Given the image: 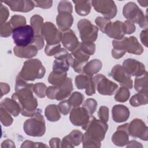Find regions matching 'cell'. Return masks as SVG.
Segmentation results:
<instances>
[{
  "mask_svg": "<svg viewBox=\"0 0 148 148\" xmlns=\"http://www.w3.org/2000/svg\"><path fill=\"white\" fill-rule=\"evenodd\" d=\"M34 84H28L17 76L16 84V93L12 98L19 105L21 113L24 116H33L37 109L38 102L33 96Z\"/></svg>",
  "mask_w": 148,
  "mask_h": 148,
  "instance_id": "obj_1",
  "label": "cell"
},
{
  "mask_svg": "<svg viewBox=\"0 0 148 148\" xmlns=\"http://www.w3.org/2000/svg\"><path fill=\"white\" fill-rule=\"evenodd\" d=\"M108 128L106 123L91 116L88 123L82 127L86 131L83 137V147H100V142L103 139Z\"/></svg>",
  "mask_w": 148,
  "mask_h": 148,
  "instance_id": "obj_2",
  "label": "cell"
},
{
  "mask_svg": "<svg viewBox=\"0 0 148 148\" xmlns=\"http://www.w3.org/2000/svg\"><path fill=\"white\" fill-rule=\"evenodd\" d=\"M45 73V69L42 62L38 59H34L24 62L18 76L25 81H33L43 77Z\"/></svg>",
  "mask_w": 148,
  "mask_h": 148,
  "instance_id": "obj_3",
  "label": "cell"
},
{
  "mask_svg": "<svg viewBox=\"0 0 148 148\" xmlns=\"http://www.w3.org/2000/svg\"><path fill=\"white\" fill-rule=\"evenodd\" d=\"M12 38L16 46L26 47L32 44L35 39L33 28L29 25L19 26L13 29Z\"/></svg>",
  "mask_w": 148,
  "mask_h": 148,
  "instance_id": "obj_4",
  "label": "cell"
},
{
  "mask_svg": "<svg viewBox=\"0 0 148 148\" xmlns=\"http://www.w3.org/2000/svg\"><path fill=\"white\" fill-rule=\"evenodd\" d=\"M45 120L40 110H38L33 117L27 120L24 124L25 132L30 136H42L45 132Z\"/></svg>",
  "mask_w": 148,
  "mask_h": 148,
  "instance_id": "obj_5",
  "label": "cell"
},
{
  "mask_svg": "<svg viewBox=\"0 0 148 148\" xmlns=\"http://www.w3.org/2000/svg\"><path fill=\"white\" fill-rule=\"evenodd\" d=\"M123 16L133 23H137L142 28L147 29V18L136 3L128 2L123 8Z\"/></svg>",
  "mask_w": 148,
  "mask_h": 148,
  "instance_id": "obj_6",
  "label": "cell"
},
{
  "mask_svg": "<svg viewBox=\"0 0 148 148\" xmlns=\"http://www.w3.org/2000/svg\"><path fill=\"white\" fill-rule=\"evenodd\" d=\"M113 49L120 50L135 54H141L143 51V48L138 42L135 36L123 38L120 40H114L113 41Z\"/></svg>",
  "mask_w": 148,
  "mask_h": 148,
  "instance_id": "obj_7",
  "label": "cell"
},
{
  "mask_svg": "<svg viewBox=\"0 0 148 148\" xmlns=\"http://www.w3.org/2000/svg\"><path fill=\"white\" fill-rule=\"evenodd\" d=\"M73 90L72 79L66 78L65 82L58 86H50L46 90V95L49 99L62 100L68 97Z\"/></svg>",
  "mask_w": 148,
  "mask_h": 148,
  "instance_id": "obj_8",
  "label": "cell"
},
{
  "mask_svg": "<svg viewBox=\"0 0 148 148\" xmlns=\"http://www.w3.org/2000/svg\"><path fill=\"white\" fill-rule=\"evenodd\" d=\"M95 88L100 94L105 95H112L118 89V85L109 80L104 75L99 74L92 79Z\"/></svg>",
  "mask_w": 148,
  "mask_h": 148,
  "instance_id": "obj_9",
  "label": "cell"
},
{
  "mask_svg": "<svg viewBox=\"0 0 148 148\" xmlns=\"http://www.w3.org/2000/svg\"><path fill=\"white\" fill-rule=\"evenodd\" d=\"M77 28L83 42H94L98 36V27L86 19L80 20L77 23Z\"/></svg>",
  "mask_w": 148,
  "mask_h": 148,
  "instance_id": "obj_10",
  "label": "cell"
},
{
  "mask_svg": "<svg viewBox=\"0 0 148 148\" xmlns=\"http://www.w3.org/2000/svg\"><path fill=\"white\" fill-rule=\"evenodd\" d=\"M41 34L46 40L47 45H53L60 43L62 32L59 31L55 25L50 22L44 23L41 28Z\"/></svg>",
  "mask_w": 148,
  "mask_h": 148,
  "instance_id": "obj_11",
  "label": "cell"
},
{
  "mask_svg": "<svg viewBox=\"0 0 148 148\" xmlns=\"http://www.w3.org/2000/svg\"><path fill=\"white\" fill-rule=\"evenodd\" d=\"M95 10L101 13L107 19L113 18L117 13V7L113 1H92Z\"/></svg>",
  "mask_w": 148,
  "mask_h": 148,
  "instance_id": "obj_12",
  "label": "cell"
},
{
  "mask_svg": "<svg viewBox=\"0 0 148 148\" xmlns=\"http://www.w3.org/2000/svg\"><path fill=\"white\" fill-rule=\"evenodd\" d=\"M110 76L114 80L118 82L121 86L130 89L132 88V80L131 78V76L125 71L123 66L117 64L113 66Z\"/></svg>",
  "mask_w": 148,
  "mask_h": 148,
  "instance_id": "obj_13",
  "label": "cell"
},
{
  "mask_svg": "<svg viewBox=\"0 0 148 148\" xmlns=\"http://www.w3.org/2000/svg\"><path fill=\"white\" fill-rule=\"evenodd\" d=\"M128 134L132 137L147 140V127L142 120L134 119L128 125Z\"/></svg>",
  "mask_w": 148,
  "mask_h": 148,
  "instance_id": "obj_14",
  "label": "cell"
},
{
  "mask_svg": "<svg viewBox=\"0 0 148 148\" xmlns=\"http://www.w3.org/2000/svg\"><path fill=\"white\" fill-rule=\"evenodd\" d=\"M91 116L83 107H77L72 109L69 119L73 125L76 126L82 125L83 127L88 123Z\"/></svg>",
  "mask_w": 148,
  "mask_h": 148,
  "instance_id": "obj_15",
  "label": "cell"
},
{
  "mask_svg": "<svg viewBox=\"0 0 148 148\" xmlns=\"http://www.w3.org/2000/svg\"><path fill=\"white\" fill-rule=\"evenodd\" d=\"M43 18L39 15H34L31 18V24L35 32L34 45L38 49H41L44 45L43 37L41 34V28L43 25Z\"/></svg>",
  "mask_w": 148,
  "mask_h": 148,
  "instance_id": "obj_16",
  "label": "cell"
},
{
  "mask_svg": "<svg viewBox=\"0 0 148 148\" xmlns=\"http://www.w3.org/2000/svg\"><path fill=\"white\" fill-rule=\"evenodd\" d=\"M123 67L130 75L133 76L139 77L146 72L144 64L132 58L125 60L123 62Z\"/></svg>",
  "mask_w": 148,
  "mask_h": 148,
  "instance_id": "obj_17",
  "label": "cell"
},
{
  "mask_svg": "<svg viewBox=\"0 0 148 148\" xmlns=\"http://www.w3.org/2000/svg\"><path fill=\"white\" fill-rule=\"evenodd\" d=\"M75 84L78 89H86V93L91 95L95 92V88L92 77L85 74H80L75 78Z\"/></svg>",
  "mask_w": 148,
  "mask_h": 148,
  "instance_id": "obj_18",
  "label": "cell"
},
{
  "mask_svg": "<svg viewBox=\"0 0 148 148\" xmlns=\"http://www.w3.org/2000/svg\"><path fill=\"white\" fill-rule=\"evenodd\" d=\"M103 33L106 34L110 38H113L119 40L123 39L125 35L123 29V23L119 21L111 23L109 21L106 25Z\"/></svg>",
  "mask_w": 148,
  "mask_h": 148,
  "instance_id": "obj_19",
  "label": "cell"
},
{
  "mask_svg": "<svg viewBox=\"0 0 148 148\" xmlns=\"http://www.w3.org/2000/svg\"><path fill=\"white\" fill-rule=\"evenodd\" d=\"M128 125L126 123L119 126L117 131L115 132L112 136V142L115 145L119 146H123L128 143Z\"/></svg>",
  "mask_w": 148,
  "mask_h": 148,
  "instance_id": "obj_20",
  "label": "cell"
},
{
  "mask_svg": "<svg viewBox=\"0 0 148 148\" xmlns=\"http://www.w3.org/2000/svg\"><path fill=\"white\" fill-rule=\"evenodd\" d=\"M61 41L64 46L70 51L75 50L79 44L75 34L70 29L62 32Z\"/></svg>",
  "mask_w": 148,
  "mask_h": 148,
  "instance_id": "obj_21",
  "label": "cell"
},
{
  "mask_svg": "<svg viewBox=\"0 0 148 148\" xmlns=\"http://www.w3.org/2000/svg\"><path fill=\"white\" fill-rule=\"evenodd\" d=\"M83 135L80 131L73 130L62 140L61 147H71L80 145L83 140Z\"/></svg>",
  "mask_w": 148,
  "mask_h": 148,
  "instance_id": "obj_22",
  "label": "cell"
},
{
  "mask_svg": "<svg viewBox=\"0 0 148 148\" xmlns=\"http://www.w3.org/2000/svg\"><path fill=\"white\" fill-rule=\"evenodd\" d=\"M130 114L128 109L124 105H114L112 109V118L117 123H122L127 121Z\"/></svg>",
  "mask_w": 148,
  "mask_h": 148,
  "instance_id": "obj_23",
  "label": "cell"
},
{
  "mask_svg": "<svg viewBox=\"0 0 148 148\" xmlns=\"http://www.w3.org/2000/svg\"><path fill=\"white\" fill-rule=\"evenodd\" d=\"M3 2L8 4L12 10L17 12H29L35 6L34 2L30 1H4Z\"/></svg>",
  "mask_w": 148,
  "mask_h": 148,
  "instance_id": "obj_24",
  "label": "cell"
},
{
  "mask_svg": "<svg viewBox=\"0 0 148 148\" xmlns=\"http://www.w3.org/2000/svg\"><path fill=\"white\" fill-rule=\"evenodd\" d=\"M14 52L16 56L21 58H31L38 53V49L34 45H29L26 47L16 46Z\"/></svg>",
  "mask_w": 148,
  "mask_h": 148,
  "instance_id": "obj_25",
  "label": "cell"
},
{
  "mask_svg": "<svg viewBox=\"0 0 148 148\" xmlns=\"http://www.w3.org/2000/svg\"><path fill=\"white\" fill-rule=\"evenodd\" d=\"M57 23L59 28L63 31L69 29L73 23V17L71 13H60L57 16Z\"/></svg>",
  "mask_w": 148,
  "mask_h": 148,
  "instance_id": "obj_26",
  "label": "cell"
},
{
  "mask_svg": "<svg viewBox=\"0 0 148 148\" xmlns=\"http://www.w3.org/2000/svg\"><path fill=\"white\" fill-rule=\"evenodd\" d=\"M102 66V64L99 60L94 59L87 62L83 67V74L87 75L91 77L94 74L98 73Z\"/></svg>",
  "mask_w": 148,
  "mask_h": 148,
  "instance_id": "obj_27",
  "label": "cell"
},
{
  "mask_svg": "<svg viewBox=\"0 0 148 148\" xmlns=\"http://www.w3.org/2000/svg\"><path fill=\"white\" fill-rule=\"evenodd\" d=\"M66 79V72L53 71L50 73L48 81L55 86H58Z\"/></svg>",
  "mask_w": 148,
  "mask_h": 148,
  "instance_id": "obj_28",
  "label": "cell"
},
{
  "mask_svg": "<svg viewBox=\"0 0 148 148\" xmlns=\"http://www.w3.org/2000/svg\"><path fill=\"white\" fill-rule=\"evenodd\" d=\"M75 3V10L77 13L80 16L88 14L91 9L90 1H73Z\"/></svg>",
  "mask_w": 148,
  "mask_h": 148,
  "instance_id": "obj_29",
  "label": "cell"
},
{
  "mask_svg": "<svg viewBox=\"0 0 148 148\" xmlns=\"http://www.w3.org/2000/svg\"><path fill=\"white\" fill-rule=\"evenodd\" d=\"M134 87L138 92H147V72L136 77L135 80Z\"/></svg>",
  "mask_w": 148,
  "mask_h": 148,
  "instance_id": "obj_30",
  "label": "cell"
},
{
  "mask_svg": "<svg viewBox=\"0 0 148 148\" xmlns=\"http://www.w3.org/2000/svg\"><path fill=\"white\" fill-rule=\"evenodd\" d=\"M1 104L4 105V108L14 116H17L20 112V108L18 104L13 99H9L6 98L1 102Z\"/></svg>",
  "mask_w": 148,
  "mask_h": 148,
  "instance_id": "obj_31",
  "label": "cell"
},
{
  "mask_svg": "<svg viewBox=\"0 0 148 148\" xmlns=\"http://www.w3.org/2000/svg\"><path fill=\"white\" fill-rule=\"evenodd\" d=\"M57 106L56 105H50L45 109V115L49 121H56L60 119V110Z\"/></svg>",
  "mask_w": 148,
  "mask_h": 148,
  "instance_id": "obj_32",
  "label": "cell"
},
{
  "mask_svg": "<svg viewBox=\"0 0 148 148\" xmlns=\"http://www.w3.org/2000/svg\"><path fill=\"white\" fill-rule=\"evenodd\" d=\"M147 92H138L131 97L130 103L134 107H137L147 104Z\"/></svg>",
  "mask_w": 148,
  "mask_h": 148,
  "instance_id": "obj_33",
  "label": "cell"
},
{
  "mask_svg": "<svg viewBox=\"0 0 148 148\" xmlns=\"http://www.w3.org/2000/svg\"><path fill=\"white\" fill-rule=\"evenodd\" d=\"M84 99V95L79 92H74L69 98L68 102L71 106L73 108L79 107Z\"/></svg>",
  "mask_w": 148,
  "mask_h": 148,
  "instance_id": "obj_34",
  "label": "cell"
},
{
  "mask_svg": "<svg viewBox=\"0 0 148 148\" xmlns=\"http://www.w3.org/2000/svg\"><path fill=\"white\" fill-rule=\"evenodd\" d=\"M130 95V93L128 91V88L125 87H121L115 95L114 99L120 102H124L128 99Z\"/></svg>",
  "mask_w": 148,
  "mask_h": 148,
  "instance_id": "obj_35",
  "label": "cell"
},
{
  "mask_svg": "<svg viewBox=\"0 0 148 148\" xmlns=\"http://www.w3.org/2000/svg\"><path fill=\"white\" fill-rule=\"evenodd\" d=\"M79 46L83 51L90 56L93 54L95 52V45L92 42H82V43H79Z\"/></svg>",
  "mask_w": 148,
  "mask_h": 148,
  "instance_id": "obj_36",
  "label": "cell"
},
{
  "mask_svg": "<svg viewBox=\"0 0 148 148\" xmlns=\"http://www.w3.org/2000/svg\"><path fill=\"white\" fill-rule=\"evenodd\" d=\"M46 86L43 83H38L34 84L33 91L39 98H44L46 95Z\"/></svg>",
  "mask_w": 148,
  "mask_h": 148,
  "instance_id": "obj_37",
  "label": "cell"
},
{
  "mask_svg": "<svg viewBox=\"0 0 148 148\" xmlns=\"http://www.w3.org/2000/svg\"><path fill=\"white\" fill-rule=\"evenodd\" d=\"M97 105V101L91 98L87 99L83 104V107L88 112L90 115H92L96 110Z\"/></svg>",
  "mask_w": 148,
  "mask_h": 148,
  "instance_id": "obj_38",
  "label": "cell"
},
{
  "mask_svg": "<svg viewBox=\"0 0 148 148\" xmlns=\"http://www.w3.org/2000/svg\"><path fill=\"white\" fill-rule=\"evenodd\" d=\"M10 23L12 25V27L16 28L19 26H22V25H26V20L24 17L21 16H17L15 15L12 17Z\"/></svg>",
  "mask_w": 148,
  "mask_h": 148,
  "instance_id": "obj_39",
  "label": "cell"
},
{
  "mask_svg": "<svg viewBox=\"0 0 148 148\" xmlns=\"http://www.w3.org/2000/svg\"><path fill=\"white\" fill-rule=\"evenodd\" d=\"M58 13H71L72 12V6L71 2L68 1H61L58 6Z\"/></svg>",
  "mask_w": 148,
  "mask_h": 148,
  "instance_id": "obj_40",
  "label": "cell"
},
{
  "mask_svg": "<svg viewBox=\"0 0 148 148\" xmlns=\"http://www.w3.org/2000/svg\"><path fill=\"white\" fill-rule=\"evenodd\" d=\"M61 44L58 43L53 45H47L45 48V53L48 56H51L55 55L61 49Z\"/></svg>",
  "mask_w": 148,
  "mask_h": 148,
  "instance_id": "obj_41",
  "label": "cell"
},
{
  "mask_svg": "<svg viewBox=\"0 0 148 148\" xmlns=\"http://www.w3.org/2000/svg\"><path fill=\"white\" fill-rule=\"evenodd\" d=\"M98 117L100 119V120L106 123L108 121L109 119V109L107 107L102 106L100 107L99 111L98 112Z\"/></svg>",
  "mask_w": 148,
  "mask_h": 148,
  "instance_id": "obj_42",
  "label": "cell"
},
{
  "mask_svg": "<svg viewBox=\"0 0 148 148\" xmlns=\"http://www.w3.org/2000/svg\"><path fill=\"white\" fill-rule=\"evenodd\" d=\"M58 108L60 112L62 114L66 115L69 112L71 106L69 104L68 101L66 100V101H64L60 102L58 105Z\"/></svg>",
  "mask_w": 148,
  "mask_h": 148,
  "instance_id": "obj_43",
  "label": "cell"
},
{
  "mask_svg": "<svg viewBox=\"0 0 148 148\" xmlns=\"http://www.w3.org/2000/svg\"><path fill=\"white\" fill-rule=\"evenodd\" d=\"M123 29L125 34H131L135 31V26L133 23L127 20L123 23Z\"/></svg>",
  "mask_w": 148,
  "mask_h": 148,
  "instance_id": "obj_44",
  "label": "cell"
},
{
  "mask_svg": "<svg viewBox=\"0 0 148 148\" xmlns=\"http://www.w3.org/2000/svg\"><path fill=\"white\" fill-rule=\"evenodd\" d=\"M95 21L97 25H98V27L99 28L100 30L102 32H103L104 28H105L106 25L107 24V23L109 21V20L107 19L106 18L98 17L96 18Z\"/></svg>",
  "mask_w": 148,
  "mask_h": 148,
  "instance_id": "obj_45",
  "label": "cell"
},
{
  "mask_svg": "<svg viewBox=\"0 0 148 148\" xmlns=\"http://www.w3.org/2000/svg\"><path fill=\"white\" fill-rule=\"evenodd\" d=\"M147 29H146L145 30H143L141 32V34H140V39H141V41L142 42V43L146 46V47H147Z\"/></svg>",
  "mask_w": 148,
  "mask_h": 148,
  "instance_id": "obj_46",
  "label": "cell"
},
{
  "mask_svg": "<svg viewBox=\"0 0 148 148\" xmlns=\"http://www.w3.org/2000/svg\"><path fill=\"white\" fill-rule=\"evenodd\" d=\"M138 3H139L140 4V5L142 6H147V5H146V4H145V3H148V2L147 1H138Z\"/></svg>",
  "mask_w": 148,
  "mask_h": 148,
  "instance_id": "obj_47",
  "label": "cell"
}]
</instances>
